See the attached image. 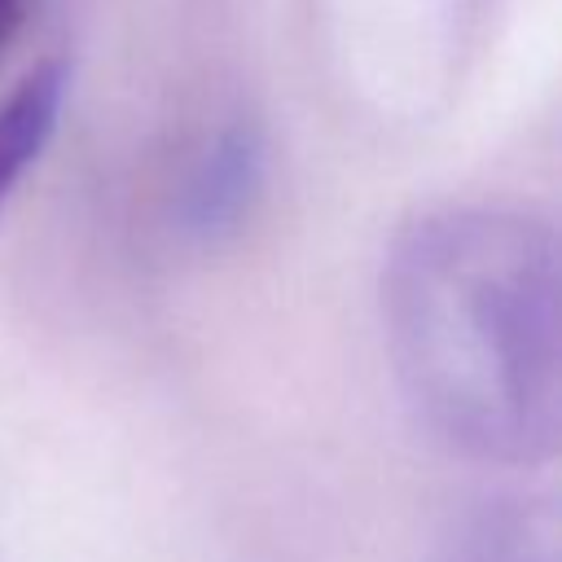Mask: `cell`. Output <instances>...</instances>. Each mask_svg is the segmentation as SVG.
<instances>
[{"mask_svg": "<svg viewBox=\"0 0 562 562\" xmlns=\"http://www.w3.org/2000/svg\"><path fill=\"white\" fill-rule=\"evenodd\" d=\"M382 316L413 413L479 461L558 448V241L518 206H443L391 246Z\"/></svg>", "mask_w": 562, "mask_h": 562, "instance_id": "6da1fadb", "label": "cell"}, {"mask_svg": "<svg viewBox=\"0 0 562 562\" xmlns=\"http://www.w3.org/2000/svg\"><path fill=\"white\" fill-rule=\"evenodd\" d=\"M268 171V149L255 123L233 119L215 127L184 162L176 193H171V220L176 233L193 246H215L233 237L246 215L259 202Z\"/></svg>", "mask_w": 562, "mask_h": 562, "instance_id": "7a4b0ae2", "label": "cell"}, {"mask_svg": "<svg viewBox=\"0 0 562 562\" xmlns=\"http://www.w3.org/2000/svg\"><path fill=\"white\" fill-rule=\"evenodd\" d=\"M66 92H70V66L40 61L0 101V206L9 202L18 180L31 171V162H40V154L48 149Z\"/></svg>", "mask_w": 562, "mask_h": 562, "instance_id": "3957f363", "label": "cell"}, {"mask_svg": "<svg viewBox=\"0 0 562 562\" xmlns=\"http://www.w3.org/2000/svg\"><path fill=\"white\" fill-rule=\"evenodd\" d=\"M452 562H549V544L527 531L522 518H483Z\"/></svg>", "mask_w": 562, "mask_h": 562, "instance_id": "277c9868", "label": "cell"}, {"mask_svg": "<svg viewBox=\"0 0 562 562\" xmlns=\"http://www.w3.org/2000/svg\"><path fill=\"white\" fill-rule=\"evenodd\" d=\"M26 13H31V0H0V53L13 44V35L26 22Z\"/></svg>", "mask_w": 562, "mask_h": 562, "instance_id": "5b68a950", "label": "cell"}]
</instances>
